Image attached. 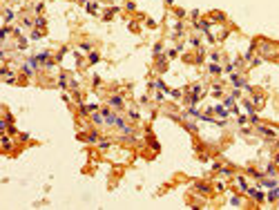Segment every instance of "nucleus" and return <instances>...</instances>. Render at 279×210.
I'll use <instances>...</instances> for the list:
<instances>
[{"instance_id": "8", "label": "nucleus", "mask_w": 279, "mask_h": 210, "mask_svg": "<svg viewBox=\"0 0 279 210\" xmlns=\"http://www.w3.org/2000/svg\"><path fill=\"white\" fill-rule=\"evenodd\" d=\"M2 78H5L7 83H14V81H16V76H14V72H9V69H2Z\"/></svg>"}, {"instance_id": "6", "label": "nucleus", "mask_w": 279, "mask_h": 210, "mask_svg": "<svg viewBox=\"0 0 279 210\" xmlns=\"http://www.w3.org/2000/svg\"><path fill=\"white\" fill-rule=\"evenodd\" d=\"M110 105H114V107H123V99L121 96H110Z\"/></svg>"}, {"instance_id": "16", "label": "nucleus", "mask_w": 279, "mask_h": 210, "mask_svg": "<svg viewBox=\"0 0 279 210\" xmlns=\"http://www.w3.org/2000/svg\"><path fill=\"white\" fill-rule=\"evenodd\" d=\"M29 38H31V40H40V38H42V34H40V31H38V29H34V31H31V36H29Z\"/></svg>"}, {"instance_id": "19", "label": "nucleus", "mask_w": 279, "mask_h": 210, "mask_svg": "<svg viewBox=\"0 0 279 210\" xmlns=\"http://www.w3.org/2000/svg\"><path fill=\"white\" fill-rule=\"evenodd\" d=\"M98 145H101V150H107V148H110V141L103 139V141H98Z\"/></svg>"}, {"instance_id": "30", "label": "nucleus", "mask_w": 279, "mask_h": 210, "mask_svg": "<svg viewBox=\"0 0 279 210\" xmlns=\"http://www.w3.org/2000/svg\"><path fill=\"white\" fill-rule=\"evenodd\" d=\"M170 94H172V96H174V99H181V92H179V90H172V92H170Z\"/></svg>"}, {"instance_id": "12", "label": "nucleus", "mask_w": 279, "mask_h": 210, "mask_svg": "<svg viewBox=\"0 0 279 210\" xmlns=\"http://www.w3.org/2000/svg\"><path fill=\"white\" fill-rule=\"evenodd\" d=\"M11 145H14V143H11V139L2 134V148H5V150H11Z\"/></svg>"}, {"instance_id": "27", "label": "nucleus", "mask_w": 279, "mask_h": 210, "mask_svg": "<svg viewBox=\"0 0 279 210\" xmlns=\"http://www.w3.org/2000/svg\"><path fill=\"white\" fill-rule=\"evenodd\" d=\"M196 188H199V190H201V192H208V185H205V183H199V185H196Z\"/></svg>"}, {"instance_id": "5", "label": "nucleus", "mask_w": 279, "mask_h": 210, "mask_svg": "<svg viewBox=\"0 0 279 210\" xmlns=\"http://www.w3.org/2000/svg\"><path fill=\"white\" fill-rule=\"evenodd\" d=\"M279 199V188L275 185V188H270V192H268V201H277Z\"/></svg>"}, {"instance_id": "18", "label": "nucleus", "mask_w": 279, "mask_h": 210, "mask_svg": "<svg viewBox=\"0 0 279 210\" xmlns=\"http://www.w3.org/2000/svg\"><path fill=\"white\" fill-rule=\"evenodd\" d=\"M212 94L214 96H221V85H212Z\"/></svg>"}, {"instance_id": "4", "label": "nucleus", "mask_w": 279, "mask_h": 210, "mask_svg": "<svg viewBox=\"0 0 279 210\" xmlns=\"http://www.w3.org/2000/svg\"><path fill=\"white\" fill-rule=\"evenodd\" d=\"M223 105H226V107H228L230 112H232V114H237V107H235V96H228V99H226V103H223Z\"/></svg>"}, {"instance_id": "26", "label": "nucleus", "mask_w": 279, "mask_h": 210, "mask_svg": "<svg viewBox=\"0 0 279 210\" xmlns=\"http://www.w3.org/2000/svg\"><path fill=\"white\" fill-rule=\"evenodd\" d=\"M266 172H268V174H272V176H275V166H272V163H270V166H268V168H266Z\"/></svg>"}, {"instance_id": "28", "label": "nucleus", "mask_w": 279, "mask_h": 210, "mask_svg": "<svg viewBox=\"0 0 279 210\" xmlns=\"http://www.w3.org/2000/svg\"><path fill=\"white\" fill-rule=\"evenodd\" d=\"M87 11H96V5L94 2H87Z\"/></svg>"}, {"instance_id": "3", "label": "nucleus", "mask_w": 279, "mask_h": 210, "mask_svg": "<svg viewBox=\"0 0 279 210\" xmlns=\"http://www.w3.org/2000/svg\"><path fill=\"white\" fill-rule=\"evenodd\" d=\"M230 81H232V85H235V87H246V85H248L244 78H241V76H237V74L230 76Z\"/></svg>"}, {"instance_id": "23", "label": "nucleus", "mask_w": 279, "mask_h": 210, "mask_svg": "<svg viewBox=\"0 0 279 210\" xmlns=\"http://www.w3.org/2000/svg\"><path fill=\"white\" fill-rule=\"evenodd\" d=\"M18 47H20V49H25V47H27V40H25V38H20V40H18Z\"/></svg>"}, {"instance_id": "25", "label": "nucleus", "mask_w": 279, "mask_h": 210, "mask_svg": "<svg viewBox=\"0 0 279 210\" xmlns=\"http://www.w3.org/2000/svg\"><path fill=\"white\" fill-rule=\"evenodd\" d=\"M89 63H98V54H89Z\"/></svg>"}, {"instance_id": "9", "label": "nucleus", "mask_w": 279, "mask_h": 210, "mask_svg": "<svg viewBox=\"0 0 279 210\" xmlns=\"http://www.w3.org/2000/svg\"><path fill=\"white\" fill-rule=\"evenodd\" d=\"M36 60H38V63H47V60H49V51H40V54H36Z\"/></svg>"}, {"instance_id": "20", "label": "nucleus", "mask_w": 279, "mask_h": 210, "mask_svg": "<svg viewBox=\"0 0 279 210\" xmlns=\"http://www.w3.org/2000/svg\"><path fill=\"white\" fill-rule=\"evenodd\" d=\"M94 123H103V121H105V116H103V114H94Z\"/></svg>"}, {"instance_id": "11", "label": "nucleus", "mask_w": 279, "mask_h": 210, "mask_svg": "<svg viewBox=\"0 0 279 210\" xmlns=\"http://www.w3.org/2000/svg\"><path fill=\"white\" fill-rule=\"evenodd\" d=\"M194 25L199 27V29H203V31H208V27H210V23H208V20H194Z\"/></svg>"}, {"instance_id": "7", "label": "nucleus", "mask_w": 279, "mask_h": 210, "mask_svg": "<svg viewBox=\"0 0 279 210\" xmlns=\"http://www.w3.org/2000/svg\"><path fill=\"white\" fill-rule=\"evenodd\" d=\"M257 130H259V132H261L263 136H270V139L275 136V132H272L270 127H266V125H257Z\"/></svg>"}, {"instance_id": "21", "label": "nucleus", "mask_w": 279, "mask_h": 210, "mask_svg": "<svg viewBox=\"0 0 279 210\" xmlns=\"http://www.w3.org/2000/svg\"><path fill=\"white\" fill-rule=\"evenodd\" d=\"M87 141H89V143H96V141H98V136H96V132H92V134H87Z\"/></svg>"}, {"instance_id": "10", "label": "nucleus", "mask_w": 279, "mask_h": 210, "mask_svg": "<svg viewBox=\"0 0 279 210\" xmlns=\"http://www.w3.org/2000/svg\"><path fill=\"white\" fill-rule=\"evenodd\" d=\"M237 183H239V188H241V190H246V192H248V188H250V185H248V181H246V176H237Z\"/></svg>"}, {"instance_id": "22", "label": "nucleus", "mask_w": 279, "mask_h": 210, "mask_svg": "<svg viewBox=\"0 0 279 210\" xmlns=\"http://www.w3.org/2000/svg\"><path fill=\"white\" fill-rule=\"evenodd\" d=\"M9 31H11L9 27H2V31H0V38H7V34H9Z\"/></svg>"}, {"instance_id": "13", "label": "nucleus", "mask_w": 279, "mask_h": 210, "mask_svg": "<svg viewBox=\"0 0 279 210\" xmlns=\"http://www.w3.org/2000/svg\"><path fill=\"white\" fill-rule=\"evenodd\" d=\"M154 87H156V90H161V92H165V94H170V90L165 87V83H163V81H156V83H154Z\"/></svg>"}, {"instance_id": "15", "label": "nucleus", "mask_w": 279, "mask_h": 210, "mask_svg": "<svg viewBox=\"0 0 279 210\" xmlns=\"http://www.w3.org/2000/svg\"><path fill=\"white\" fill-rule=\"evenodd\" d=\"M11 20H14V11L7 9V11H5V23H11Z\"/></svg>"}, {"instance_id": "24", "label": "nucleus", "mask_w": 279, "mask_h": 210, "mask_svg": "<svg viewBox=\"0 0 279 210\" xmlns=\"http://www.w3.org/2000/svg\"><path fill=\"white\" fill-rule=\"evenodd\" d=\"M36 27H45V18H36Z\"/></svg>"}, {"instance_id": "2", "label": "nucleus", "mask_w": 279, "mask_h": 210, "mask_svg": "<svg viewBox=\"0 0 279 210\" xmlns=\"http://www.w3.org/2000/svg\"><path fill=\"white\" fill-rule=\"evenodd\" d=\"M210 112H217V114H219L221 118H226V116H228V112H230V109L226 107V105H214V107H210Z\"/></svg>"}, {"instance_id": "29", "label": "nucleus", "mask_w": 279, "mask_h": 210, "mask_svg": "<svg viewBox=\"0 0 279 210\" xmlns=\"http://www.w3.org/2000/svg\"><path fill=\"white\" fill-rule=\"evenodd\" d=\"M239 203H241V201H239L237 197H232V199H230V206H239Z\"/></svg>"}, {"instance_id": "1", "label": "nucleus", "mask_w": 279, "mask_h": 210, "mask_svg": "<svg viewBox=\"0 0 279 210\" xmlns=\"http://www.w3.org/2000/svg\"><path fill=\"white\" fill-rule=\"evenodd\" d=\"M248 194H250V197H252L254 201H259V203H261L263 199H266V197H263V192H261V190H254V188H248Z\"/></svg>"}, {"instance_id": "17", "label": "nucleus", "mask_w": 279, "mask_h": 210, "mask_svg": "<svg viewBox=\"0 0 279 210\" xmlns=\"http://www.w3.org/2000/svg\"><path fill=\"white\" fill-rule=\"evenodd\" d=\"M244 107L248 109V114H254V105H252L250 101H246V103H244Z\"/></svg>"}, {"instance_id": "14", "label": "nucleus", "mask_w": 279, "mask_h": 210, "mask_svg": "<svg viewBox=\"0 0 279 210\" xmlns=\"http://www.w3.org/2000/svg\"><path fill=\"white\" fill-rule=\"evenodd\" d=\"M221 72H223V69H221L217 63H212V65H210V74H221Z\"/></svg>"}]
</instances>
